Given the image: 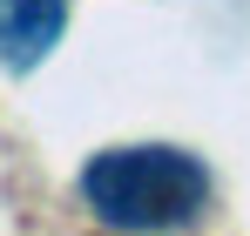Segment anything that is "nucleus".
Returning <instances> with one entry per match:
<instances>
[{"instance_id":"f257e3e1","label":"nucleus","mask_w":250,"mask_h":236,"mask_svg":"<svg viewBox=\"0 0 250 236\" xmlns=\"http://www.w3.org/2000/svg\"><path fill=\"white\" fill-rule=\"evenodd\" d=\"M82 202L115 236H169V230H189L209 209V169L169 142L102 149L82 169Z\"/></svg>"},{"instance_id":"f03ea898","label":"nucleus","mask_w":250,"mask_h":236,"mask_svg":"<svg viewBox=\"0 0 250 236\" xmlns=\"http://www.w3.org/2000/svg\"><path fill=\"white\" fill-rule=\"evenodd\" d=\"M61 27H68V0H0V61L27 75L34 61L54 54Z\"/></svg>"}]
</instances>
